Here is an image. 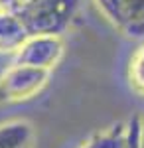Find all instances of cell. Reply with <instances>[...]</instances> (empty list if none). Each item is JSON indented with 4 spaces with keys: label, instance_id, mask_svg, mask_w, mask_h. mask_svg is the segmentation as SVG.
I'll use <instances>...</instances> for the list:
<instances>
[{
    "label": "cell",
    "instance_id": "9",
    "mask_svg": "<svg viewBox=\"0 0 144 148\" xmlns=\"http://www.w3.org/2000/svg\"><path fill=\"white\" fill-rule=\"evenodd\" d=\"M36 0H0V6H2V10L6 12H18L26 8V6H30L34 4Z\"/></svg>",
    "mask_w": 144,
    "mask_h": 148
},
{
    "label": "cell",
    "instance_id": "6",
    "mask_svg": "<svg viewBox=\"0 0 144 148\" xmlns=\"http://www.w3.org/2000/svg\"><path fill=\"white\" fill-rule=\"evenodd\" d=\"M34 126L26 119L0 123V148H34Z\"/></svg>",
    "mask_w": 144,
    "mask_h": 148
},
{
    "label": "cell",
    "instance_id": "8",
    "mask_svg": "<svg viewBox=\"0 0 144 148\" xmlns=\"http://www.w3.org/2000/svg\"><path fill=\"white\" fill-rule=\"evenodd\" d=\"M126 79L128 85L136 95L144 97V40L136 46L132 56L128 59V67H126Z\"/></svg>",
    "mask_w": 144,
    "mask_h": 148
},
{
    "label": "cell",
    "instance_id": "1",
    "mask_svg": "<svg viewBox=\"0 0 144 148\" xmlns=\"http://www.w3.org/2000/svg\"><path fill=\"white\" fill-rule=\"evenodd\" d=\"M81 8V0H36L14 12L28 36H61L71 28Z\"/></svg>",
    "mask_w": 144,
    "mask_h": 148
},
{
    "label": "cell",
    "instance_id": "7",
    "mask_svg": "<svg viewBox=\"0 0 144 148\" xmlns=\"http://www.w3.org/2000/svg\"><path fill=\"white\" fill-rule=\"evenodd\" d=\"M126 136H128L126 123L119 121V123H112L109 128L89 136L79 148H124L126 146Z\"/></svg>",
    "mask_w": 144,
    "mask_h": 148
},
{
    "label": "cell",
    "instance_id": "5",
    "mask_svg": "<svg viewBox=\"0 0 144 148\" xmlns=\"http://www.w3.org/2000/svg\"><path fill=\"white\" fill-rule=\"evenodd\" d=\"M30 36L14 12H0V53L14 56Z\"/></svg>",
    "mask_w": 144,
    "mask_h": 148
},
{
    "label": "cell",
    "instance_id": "3",
    "mask_svg": "<svg viewBox=\"0 0 144 148\" xmlns=\"http://www.w3.org/2000/svg\"><path fill=\"white\" fill-rule=\"evenodd\" d=\"M101 16L128 40H144V0H93Z\"/></svg>",
    "mask_w": 144,
    "mask_h": 148
},
{
    "label": "cell",
    "instance_id": "4",
    "mask_svg": "<svg viewBox=\"0 0 144 148\" xmlns=\"http://www.w3.org/2000/svg\"><path fill=\"white\" fill-rule=\"evenodd\" d=\"M65 44L59 36H30L12 56V63L51 71L63 57Z\"/></svg>",
    "mask_w": 144,
    "mask_h": 148
},
{
    "label": "cell",
    "instance_id": "11",
    "mask_svg": "<svg viewBox=\"0 0 144 148\" xmlns=\"http://www.w3.org/2000/svg\"><path fill=\"white\" fill-rule=\"evenodd\" d=\"M0 12H2V6H0Z\"/></svg>",
    "mask_w": 144,
    "mask_h": 148
},
{
    "label": "cell",
    "instance_id": "10",
    "mask_svg": "<svg viewBox=\"0 0 144 148\" xmlns=\"http://www.w3.org/2000/svg\"><path fill=\"white\" fill-rule=\"evenodd\" d=\"M138 148H144V113L140 114V140H138Z\"/></svg>",
    "mask_w": 144,
    "mask_h": 148
},
{
    "label": "cell",
    "instance_id": "2",
    "mask_svg": "<svg viewBox=\"0 0 144 148\" xmlns=\"http://www.w3.org/2000/svg\"><path fill=\"white\" fill-rule=\"evenodd\" d=\"M49 71L10 63L0 73V105H16L30 101L44 91Z\"/></svg>",
    "mask_w": 144,
    "mask_h": 148
}]
</instances>
